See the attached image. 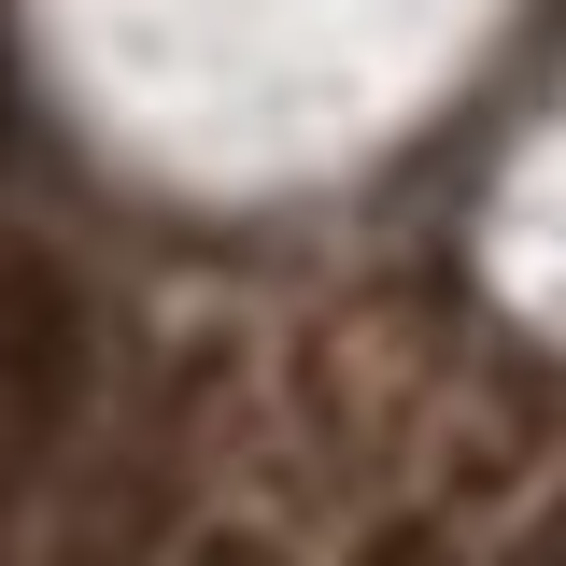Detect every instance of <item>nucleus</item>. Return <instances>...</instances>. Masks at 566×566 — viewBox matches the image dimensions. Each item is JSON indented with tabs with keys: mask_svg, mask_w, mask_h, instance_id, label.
Segmentation results:
<instances>
[{
	"mask_svg": "<svg viewBox=\"0 0 566 566\" xmlns=\"http://www.w3.org/2000/svg\"><path fill=\"white\" fill-rule=\"evenodd\" d=\"M0 142H14V43H0Z\"/></svg>",
	"mask_w": 566,
	"mask_h": 566,
	"instance_id": "obj_5",
	"label": "nucleus"
},
{
	"mask_svg": "<svg viewBox=\"0 0 566 566\" xmlns=\"http://www.w3.org/2000/svg\"><path fill=\"white\" fill-rule=\"evenodd\" d=\"M99 354H114V312L99 283L71 270L57 241H0V538L43 510V482L85 439V397H99Z\"/></svg>",
	"mask_w": 566,
	"mask_h": 566,
	"instance_id": "obj_1",
	"label": "nucleus"
},
{
	"mask_svg": "<svg viewBox=\"0 0 566 566\" xmlns=\"http://www.w3.org/2000/svg\"><path fill=\"white\" fill-rule=\"evenodd\" d=\"M170 566H283V538H270V524H199Z\"/></svg>",
	"mask_w": 566,
	"mask_h": 566,
	"instance_id": "obj_2",
	"label": "nucleus"
},
{
	"mask_svg": "<svg viewBox=\"0 0 566 566\" xmlns=\"http://www.w3.org/2000/svg\"><path fill=\"white\" fill-rule=\"evenodd\" d=\"M510 566H566V495L538 510V524H524V553H510Z\"/></svg>",
	"mask_w": 566,
	"mask_h": 566,
	"instance_id": "obj_4",
	"label": "nucleus"
},
{
	"mask_svg": "<svg viewBox=\"0 0 566 566\" xmlns=\"http://www.w3.org/2000/svg\"><path fill=\"white\" fill-rule=\"evenodd\" d=\"M354 566H453V538H439V524H411V510H397V524H368V553Z\"/></svg>",
	"mask_w": 566,
	"mask_h": 566,
	"instance_id": "obj_3",
	"label": "nucleus"
}]
</instances>
